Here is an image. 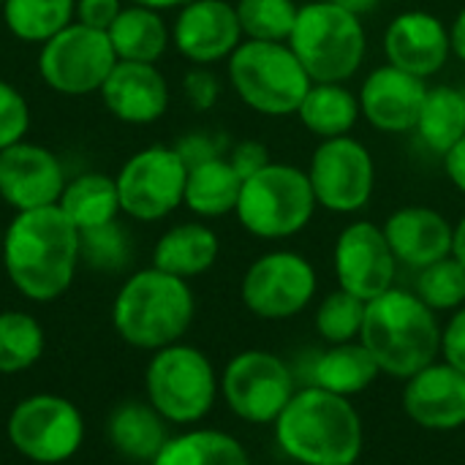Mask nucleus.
Returning <instances> with one entry per match:
<instances>
[{
  "label": "nucleus",
  "mask_w": 465,
  "mask_h": 465,
  "mask_svg": "<svg viewBox=\"0 0 465 465\" xmlns=\"http://www.w3.org/2000/svg\"><path fill=\"white\" fill-rule=\"evenodd\" d=\"M0 262L22 297L52 302L74 283L82 262V234L57 204L16 213L3 229Z\"/></svg>",
  "instance_id": "obj_1"
},
{
  "label": "nucleus",
  "mask_w": 465,
  "mask_h": 465,
  "mask_svg": "<svg viewBox=\"0 0 465 465\" xmlns=\"http://www.w3.org/2000/svg\"><path fill=\"white\" fill-rule=\"evenodd\" d=\"M275 441L300 465H354L362 455V420L349 398L308 387L275 420Z\"/></svg>",
  "instance_id": "obj_2"
},
{
  "label": "nucleus",
  "mask_w": 465,
  "mask_h": 465,
  "mask_svg": "<svg viewBox=\"0 0 465 465\" xmlns=\"http://www.w3.org/2000/svg\"><path fill=\"white\" fill-rule=\"evenodd\" d=\"M441 324L417 292L390 289L371 300L360 341L368 346L381 373L411 379L441 354Z\"/></svg>",
  "instance_id": "obj_3"
},
{
  "label": "nucleus",
  "mask_w": 465,
  "mask_h": 465,
  "mask_svg": "<svg viewBox=\"0 0 465 465\" xmlns=\"http://www.w3.org/2000/svg\"><path fill=\"white\" fill-rule=\"evenodd\" d=\"M196 313L188 281L158 267L134 272L112 302L114 332L134 349L158 351L180 343Z\"/></svg>",
  "instance_id": "obj_4"
},
{
  "label": "nucleus",
  "mask_w": 465,
  "mask_h": 465,
  "mask_svg": "<svg viewBox=\"0 0 465 465\" xmlns=\"http://www.w3.org/2000/svg\"><path fill=\"white\" fill-rule=\"evenodd\" d=\"M286 44L300 57L311 82H349L365 60L368 33L362 16L330 0H313L300 5Z\"/></svg>",
  "instance_id": "obj_5"
},
{
  "label": "nucleus",
  "mask_w": 465,
  "mask_h": 465,
  "mask_svg": "<svg viewBox=\"0 0 465 465\" xmlns=\"http://www.w3.org/2000/svg\"><path fill=\"white\" fill-rule=\"evenodd\" d=\"M226 63L229 82L240 101L267 117L297 114L308 87L313 84L286 41L245 38Z\"/></svg>",
  "instance_id": "obj_6"
},
{
  "label": "nucleus",
  "mask_w": 465,
  "mask_h": 465,
  "mask_svg": "<svg viewBox=\"0 0 465 465\" xmlns=\"http://www.w3.org/2000/svg\"><path fill=\"white\" fill-rule=\"evenodd\" d=\"M316 207L308 172L270 161L242 180L234 215L240 226L259 240H286L313 221Z\"/></svg>",
  "instance_id": "obj_7"
},
{
  "label": "nucleus",
  "mask_w": 465,
  "mask_h": 465,
  "mask_svg": "<svg viewBox=\"0 0 465 465\" xmlns=\"http://www.w3.org/2000/svg\"><path fill=\"white\" fill-rule=\"evenodd\" d=\"M144 390L147 403L169 425H196L213 411L221 381L204 351L188 343H172L153 351Z\"/></svg>",
  "instance_id": "obj_8"
},
{
  "label": "nucleus",
  "mask_w": 465,
  "mask_h": 465,
  "mask_svg": "<svg viewBox=\"0 0 465 465\" xmlns=\"http://www.w3.org/2000/svg\"><path fill=\"white\" fill-rule=\"evenodd\" d=\"M5 436L8 444L30 463L60 465L82 450L84 417L68 398L38 392L11 409Z\"/></svg>",
  "instance_id": "obj_9"
},
{
  "label": "nucleus",
  "mask_w": 465,
  "mask_h": 465,
  "mask_svg": "<svg viewBox=\"0 0 465 465\" xmlns=\"http://www.w3.org/2000/svg\"><path fill=\"white\" fill-rule=\"evenodd\" d=\"M114 65L117 54L109 35L82 22H71L65 30L41 44L38 52V74L44 84L71 98L101 93Z\"/></svg>",
  "instance_id": "obj_10"
},
{
  "label": "nucleus",
  "mask_w": 465,
  "mask_h": 465,
  "mask_svg": "<svg viewBox=\"0 0 465 465\" xmlns=\"http://www.w3.org/2000/svg\"><path fill=\"white\" fill-rule=\"evenodd\" d=\"M188 166L174 147L150 144L134 153L117 172L120 210L142 223H155L172 215L185 196Z\"/></svg>",
  "instance_id": "obj_11"
},
{
  "label": "nucleus",
  "mask_w": 465,
  "mask_h": 465,
  "mask_svg": "<svg viewBox=\"0 0 465 465\" xmlns=\"http://www.w3.org/2000/svg\"><path fill=\"white\" fill-rule=\"evenodd\" d=\"M308 180L319 207L351 215L360 213L373 196L376 161L371 150L351 134L338 139H322L311 158Z\"/></svg>",
  "instance_id": "obj_12"
},
{
  "label": "nucleus",
  "mask_w": 465,
  "mask_h": 465,
  "mask_svg": "<svg viewBox=\"0 0 465 465\" xmlns=\"http://www.w3.org/2000/svg\"><path fill=\"white\" fill-rule=\"evenodd\" d=\"M221 395L240 420L253 425H275L294 395V379L281 357L251 349L229 360L221 376Z\"/></svg>",
  "instance_id": "obj_13"
},
{
  "label": "nucleus",
  "mask_w": 465,
  "mask_h": 465,
  "mask_svg": "<svg viewBox=\"0 0 465 465\" xmlns=\"http://www.w3.org/2000/svg\"><path fill=\"white\" fill-rule=\"evenodd\" d=\"M316 286V270L305 256L294 251H270L245 270L240 294L253 316L283 322L311 305Z\"/></svg>",
  "instance_id": "obj_14"
},
{
  "label": "nucleus",
  "mask_w": 465,
  "mask_h": 465,
  "mask_svg": "<svg viewBox=\"0 0 465 465\" xmlns=\"http://www.w3.org/2000/svg\"><path fill=\"white\" fill-rule=\"evenodd\" d=\"M332 262L341 289L362 302H371L395 286L398 259L384 229L371 221H354L338 234Z\"/></svg>",
  "instance_id": "obj_15"
},
{
  "label": "nucleus",
  "mask_w": 465,
  "mask_h": 465,
  "mask_svg": "<svg viewBox=\"0 0 465 465\" xmlns=\"http://www.w3.org/2000/svg\"><path fill=\"white\" fill-rule=\"evenodd\" d=\"M65 183L63 161L49 147L22 139L0 150V199L16 213L54 207Z\"/></svg>",
  "instance_id": "obj_16"
},
{
  "label": "nucleus",
  "mask_w": 465,
  "mask_h": 465,
  "mask_svg": "<svg viewBox=\"0 0 465 465\" xmlns=\"http://www.w3.org/2000/svg\"><path fill=\"white\" fill-rule=\"evenodd\" d=\"M245 41L237 8L226 0H191L177 8L172 25L174 49L193 65H213L229 60Z\"/></svg>",
  "instance_id": "obj_17"
},
{
  "label": "nucleus",
  "mask_w": 465,
  "mask_h": 465,
  "mask_svg": "<svg viewBox=\"0 0 465 465\" xmlns=\"http://www.w3.org/2000/svg\"><path fill=\"white\" fill-rule=\"evenodd\" d=\"M384 54L390 65L406 74L436 76L452 54L450 27L430 11H403L387 25Z\"/></svg>",
  "instance_id": "obj_18"
},
{
  "label": "nucleus",
  "mask_w": 465,
  "mask_h": 465,
  "mask_svg": "<svg viewBox=\"0 0 465 465\" xmlns=\"http://www.w3.org/2000/svg\"><path fill=\"white\" fill-rule=\"evenodd\" d=\"M425 79L406 74L395 65H379L360 87L362 117L384 134H409L417 128L420 109L425 101Z\"/></svg>",
  "instance_id": "obj_19"
},
{
  "label": "nucleus",
  "mask_w": 465,
  "mask_h": 465,
  "mask_svg": "<svg viewBox=\"0 0 465 465\" xmlns=\"http://www.w3.org/2000/svg\"><path fill=\"white\" fill-rule=\"evenodd\" d=\"M406 414L425 430H458L465 425V373L450 362H433L406 379Z\"/></svg>",
  "instance_id": "obj_20"
},
{
  "label": "nucleus",
  "mask_w": 465,
  "mask_h": 465,
  "mask_svg": "<svg viewBox=\"0 0 465 465\" xmlns=\"http://www.w3.org/2000/svg\"><path fill=\"white\" fill-rule=\"evenodd\" d=\"M104 106L112 117L128 125H150L169 109V82L155 63L117 60L101 87Z\"/></svg>",
  "instance_id": "obj_21"
},
{
  "label": "nucleus",
  "mask_w": 465,
  "mask_h": 465,
  "mask_svg": "<svg viewBox=\"0 0 465 465\" xmlns=\"http://www.w3.org/2000/svg\"><path fill=\"white\" fill-rule=\"evenodd\" d=\"M398 264L422 270L444 256H452L455 226L433 207L409 204L395 210L381 226Z\"/></svg>",
  "instance_id": "obj_22"
},
{
  "label": "nucleus",
  "mask_w": 465,
  "mask_h": 465,
  "mask_svg": "<svg viewBox=\"0 0 465 465\" xmlns=\"http://www.w3.org/2000/svg\"><path fill=\"white\" fill-rule=\"evenodd\" d=\"M166 420L142 401H128L112 409L106 420V436L112 450L134 463H153L163 444L172 439Z\"/></svg>",
  "instance_id": "obj_23"
},
{
  "label": "nucleus",
  "mask_w": 465,
  "mask_h": 465,
  "mask_svg": "<svg viewBox=\"0 0 465 465\" xmlns=\"http://www.w3.org/2000/svg\"><path fill=\"white\" fill-rule=\"evenodd\" d=\"M218 251H221L218 234L207 223L185 221V223L166 229L158 237L153 248V267L174 278L191 281L196 275H204L215 264Z\"/></svg>",
  "instance_id": "obj_24"
},
{
  "label": "nucleus",
  "mask_w": 465,
  "mask_h": 465,
  "mask_svg": "<svg viewBox=\"0 0 465 465\" xmlns=\"http://www.w3.org/2000/svg\"><path fill=\"white\" fill-rule=\"evenodd\" d=\"M117 60L125 63H158L172 44V27L161 11L125 3L120 16L106 30Z\"/></svg>",
  "instance_id": "obj_25"
},
{
  "label": "nucleus",
  "mask_w": 465,
  "mask_h": 465,
  "mask_svg": "<svg viewBox=\"0 0 465 465\" xmlns=\"http://www.w3.org/2000/svg\"><path fill=\"white\" fill-rule=\"evenodd\" d=\"M57 207L79 229V234L109 226L123 213L114 177H106L101 172H84L71 177L63 188Z\"/></svg>",
  "instance_id": "obj_26"
},
{
  "label": "nucleus",
  "mask_w": 465,
  "mask_h": 465,
  "mask_svg": "<svg viewBox=\"0 0 465 465\" xmlns=\"http://www.w3.org/2000/svg\"><path fill=\"white\" fill-rule=\"evenodd\" d=\"M360 114V98L346 82H313L297 109L300 123L319 139L349 136Z\"/></svg>",
  "instance_id": "obj_27"
},
{
  "label": "nucleus",
  "mask_w": 465,
  "mask_h": 465,
  "mask_svg": "<svg viewBox=\"0 0 465 465\" xmlns=\"http://www.w3.org/2000/svg\"><path fill=\"white\" fill-rule=\"evenodd\" d=\"M240 191L242 177L226 155H218L188 169L183 204L199 218H221L234 213Z\"/></svg>",
  "instance_id": "obj_28"
},
{
  "label": "nucleus",
  "mask_w": 465,
  "mask_h": 465,
  "mask_svg": "<svg viewBox=\"0 0 465 465\" xmlns=\"http://www.w3.org/2000/svg\"><path fill=\"white\" fill-rule=\"evenodd\" d=\"M381 373L379 362L362 341L335 343L313 365V387H322L332 395L351 398L365 392Z\"/></svg>",
  "instance_id": "obj_29"
},
{
  "label": "nucleus",
  "mask_w": 465,
  "mask_h": 465,
  "mask_svg": "<svg viewBox=\"0 0 465 465\" xmlns=\"http://www.w3.org/2000/svg\"><path fill=\"white\" fill-rule=\"evenodd\" d=\"M414 131L430 153L444 158L465 136V90L450 84L428 87Z\"/></svg>",
  "instance_id": "obj_30"
},
{
  "label": "nucleus",
  "mask_w": 465,
  "mask_h": 465,
  "mask_svg": "<svg viewBox=\"0 0 465 465\" xmlns=\"http://www.w3.org/2000/svg\"><path fill=\"white\" fill-rule=\"evenodd\" d=\"M150 465H251V458L234 436L196 428L172 436Z\"/></svg>",
  "instance_id": "obj_31"
},
{
  "label": "nucleus",
  "mask_w": 465,
  "mask_h": 465,
  "mask_svg": "<svg viewBox=\"0 0 465 465\" xmlns=\"http://www.w3.org/2000/svg\"><path fill=\"white\" fill-rule=\"evenodd\" d=\"M8 33L27 44H46L76 19V0H3Z\"/></svg>",
  "instance_id": "obj_32"
},
{
  "label": "nucleus",
  "mask_w": 465,
  "mask_h": 465,
  "mask_svg": "<svg viewBox=\"0 0 465 465\" xmlns=\"http://www.w3.org/2000/svg\"><path fill=\"white\" fill-rule=\"evenodd\" d=\"M46 346L44 327L25 311H0V373H22L33 368Z\"/></svg>",
  "instance_id": "obj_33"
},
{
  "label": "nucleus",
  "mask_w": 465,
  "mask_h": 465,
  "mask_svg": "<svg viewBox=\"0 0 465 465\" xmlns=\"http://www.w3.org/2000/svg\"><path fill=\"white\" fill-rule=\"evenodd\" d=\"M242 35L251 41H289L300 5L294 0H237Z\"/></svg>",
  "instance_id": "obj_34"
},
{
  "label": "nucleus",
  "mask_w": 465,
  "mask_h": 465,
  "mask_svg": "<svg viewBox=\"0 0 465 465\" xmlns=\"http://www.w3.org/2000/svg\"><path fill=\"white\" fill-rule=\"evenodd\" d=\"M417 297L430 311H458L465 305V267L455 256H444L420 270Z\"/></svg>",
  "instance_id": "obj_35"
},
{
  "label": "nucleus",
  "mask_w": 465,
  "mask_h": 465,
  "mask_svg": "<svg viewBox=\"0 0 465 465\" xmlns=\"http://www.w3.org/2000/svg\"><path fill=\"white\" fill-rule=\"evenodd\" d=\"M365 308L368 302H362L360 297L338 289L332 294H327L316 311V330L327 343H349L357 341L365 324Z\"/></svg>",
  "instance_id": "obj_36"
},
{
  "label": "nucleus",
  "mask_w": 465,
  "mask_h": 465,
  "mask_svg": "<svg viewBox=\"0 0 465 465\" xmlns=\"http://www.w3.org/2000/svg\"><path fill=\"white\" fill-rule=\"evenodd\" d=\"M125 256H128V242L117 223H109V226L82 234V259H87L93 267L117 270V267H123Z\"/></svg>",
  "instance_id": "obj_37"
},
{
  "label": "nucleus",
  "mask_w": 465,
  "mask_h": 465,
  "mask_svg": "<svg viewBox=\"0 0 465 465\" xmlns=\"http://www.w3.org/2000/svg\"><path fill=\"white\" fill-rule=\"evenodd\" d=\"M30 131V106L25 95L5 79H0V150L22 142Z\"/></svg>",
  "instance_id": "obj_38"
},
{
  "label": "nucleus",
  "mask_w": 465,
  "mask_h": 465,
  "mask_svg": "<svg viewBox=\"0 0 465 465\" xmlns=\"http://www.w3.org/2000/svg\"><path fill=\"white\" fill-rule=\"evenodd\" d=\"M183 93H185V101L204 112V109H213L218 95H221V82L218 76L207 68V65H196L185 74L183 79Z\"/></svg>",
  "instance_id": "obj_39"
},
{
  "label": "nucleus",
  "mask_w": 465,
  "mask_h": 465,
  "mask_svg": "<svg viewBox=\"0 0 465 465\" xmlns=\"http://www.w3.org/2000/svg\"><path fill=\"white\" fill-rule=\"evenodd\" d=\"M174 150H177V155L183 158V163L191 169V166H196V163H204V161H210V158L223 155V139L199 131V134L183 136V139L174 144Z\"/></svg>",
  "instance_id": "obj_40"
},
{
  "label": "nucleus",
  "mask_w": 465,
  "mask_h": 465,
  "mask_svg": "<svg viewBox=\"0 0 465 465\" xmlns=\"http://www.w3.org/2000/svg\"><path fill=\"white\" fill-rule=\"evenodd\" d=\"M125 0H76V19L74 22H82L87 27H95V30H109L112 22L120 16Z\"/></svg>",
  "instance_id": "obj_41"
},
{
  "label": "nucleus",
  "mask_w": 465,
  "mask_h": 465,
  "mask_svg": "<svg viewBox=\"0 0 465 465\" xmlns=\"http://www.w3.org/2000/svg\"><path fill=\"white\" fill-rule=\"evenodd\" d=\"M441 354H444V362H450L452 368L465 373V305L452 313V319L447 322L441 332Z\"/></svg>",
  "instance_id": "obj_42"
},
{
  "label": "nucleus",
  "mask_w": 465,
  "mask_h": 465,
  "mask_svg": "<svg viewBox=\"0 0 465 465\" xmlns=\"http://www.w3.org/2000/svg\"><path fill=\"white\" fill-rule=\"evenodd\" d=\"M226 158H229V163L237 169V174L245 180V177L256 174L259 169H264V166L270 163V150H267L262 142L248 139V142L234 144V147H232V153H229Z\"/></svg>",
  "instance_id": "obj_43"
},
{
  "label": "nucleus",
  "mask_w": 465,
  "mask_h": 465,
  "mask_svg": "<svg viewBox=\"0 0 465 465\" xmlns=\"http://www.w3.org/2000/svg\"><path fill=\"white\" fill-rule=\"evenodd\" d=\"M444 169H447V177L452 180V185L465 196V136L444 155Z\"/></svg>",
  "instance_id": "obj_44"
},
{
  "label": "nucleus",
  "mask_w": 465,
  "mask_h": 465,
  "mask_svg": "<svg viewBox=\"0 0 465 465\" xmlns=\"http://www.w3.org/2000/svg\"><path fill=\"white\" fill-rule=\"evenodd\" d=\"M450 44H452V52L465 63V5L458 11L455 22L450 25Z\"/></svg>",
  "instance_id": "obj_45"
},
{
  "label": "nucleus",
  "mask_w": 465,
  "mask_h": 465,
  "mask_svg": "<svg viewBox=\"0 0 465 465\" xmlns=\"http://www.w3.org/2000/svg\"><path fill=\"white\" fill-rule=\"evenodd\" d=\"M330 3H335V5H341V8H346V11L357 14V16H362V14H368V11H373L379 5V0H330Z\"/></svg>",
  "instance_id": "obj_46"
},
{
  "label": "nucleus",
  "mask_w": 465,
  "mask_h": 465,
  "mask_svg": "<svg viewBox=\"0 0 465 465\" xmlns=\"http://www.w3.org/2000/svg\"><path fill=\"white\" fill-rule=\"evenodd\" d=\"M125 3H134V5H144V8H153V11H172V8H183L185 3L191 0H125Z\"/></svg>",
  "instance_id": "obj_47"
},
{
  "label": "nucleus",
  "mask_w": 465,
  "mask_h": 465,
  "mask_svg": "<svg viewBox=\"0 0 465 465\" xmlns=\"http://www.w3.org/2000/svg\"><path fill=\"white\" fill-rule=\"evenodd\" d=\"M452 256L465 267V215L455 223V242H452Z\"/></svg>",
  "instance_id": "obj_48"
},
{
  "label": "nucleus",
  "mask_w": 465,
  "mask_h": 465,
  "mask_svg": "<svg viewBox=\"0 0 465 465\" xmlns=\"http://www.w3.org/2000/svg\"><path fill=\"white\" fill-rule=\"evenodd\" d=\"M0 253H3V229H0Z\"/></svg>",
  "instance_id": "obj_49"
},
{
  "label": "nucleus",
  "mask_w": 465,
  "mask_h": 465,
  "mask_svg": "<svg viewBox=\"0 0 465 465\" xmlns=\"http://www.w3.org/2000/svg\"><path fill=\"white\" fill-rule=\"evenodd\" d=\"M0 5H3V0H0Z\"/></svg>",
  "instance_id": "obj_50"
}]
</instances>
